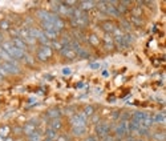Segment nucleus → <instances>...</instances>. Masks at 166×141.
Returning <instances> with one entry per match:
<instances>
[{
  "label": "nucleus",
  "instance_id": "f257e3e1",
  "mask_svg": "<svg viewBox=\"0 0 166 141\" xmlns=\"http://www.w3.org/2000/svg\"><path fill=\"white\" fill-rule=\"evenodd\" d=\"M37 16L40 18L41 22H47L49 24L54 27V28L60 31V29L64 28V22H63V19L58 16L57 13H53V12H48V11H39L37 12Z\"/></svg>",
  "mask_w": 166,
  "mask_h": 141
},
{
  "label": "nucleus",
  "instance_id": "f03ea898",
  "mask_svg": "<svg viewBox=\"0 0 166 141\" xmlns=\"http://www.w3.org/2000/svg\"><path fill=\"white\" fill-rule=\"evenodd\" d=\"M1 48H3L4 51L9 55L13 60H22V59L26 57V55H27L26 51H22V49L16 48L13 44L11 43V41H5V43H3Z\"/></svg>",
  "mask_w": 166,
  "mask_h": 141
},
{
  "label": "nucleus",
  "instance_id": "7ed1b4c3",
  "mask_svg": "<svg viewBox=\"0 0 166 141\" xmlns=\"http://www.w3.org/2000/svg\"><path fill=\"white\" fill-rule=\"evenodd\" d=\"M132 121L140 124V125H142V127H145V128H150L152 127V124H154L153 123L152 116L149 115V113H146V112H141V111L133 113Z\"/></svg>",
  "mask_w": 166,
  "mask_h": 141
},
{
  "label": "nucleus",
  "instance_id": "20e7f679",
  "mask_svg": "<svg viewBox=\"0 0 166 141\" xmlns=\"http://www.w3.org/2000/svg\"><path fill=\"white\" fill-rule=\"evenodd\" d=\"M36 56L39 60H41V61H47L48 59L52 56V49L49 45H41V47L37 49L36 52Z\"/></svg>",
  "mask_w": 166,
  "mask_h": 141
},
{
  "label": "nucleus",
  "instance_id": "39448f33",
  "mask_svg": "<svg viewBox=\"0 0 166 141\" xmlns=\"http://www.w3.org/2000/svg\"><path fill=\"white\" fill-rule=\"evenodd\" d=\"M71 124L73 127H85L87 125V116L84 113H76L71 117Z\"/></svg>",
  "mask_w": 166,
  "mask_h": 141
},
{
  "label": "nucleus",
  "instance_id": "423d86ee",
  "mask_svg": "<svg viewBox=\"0 0 166 141\" xmlns=\"http://www.w3.org/2000/svg\"><path fill=\"white\" fill-rule=\"evenodd\" d=\"M1 67H3V69L5 71L7 75H17V73H20V68L15 64V61H4L1 64Z\"/></svg>",
  "mask_w": 166,
  "mask_h": 141
},
{
  "label": "nucleus",
  "instance_id": "0eeeda50",
  "mask_svg": "<svg viewBox=\"0 0 166 141\" xmlns=\"http://www.w3.org/2000/svg\"><path fill=\"white\" fill-rule=\"evenodd\" d=\"M109 130H110V128H109L108 124H105V123H100L97 125V128H96V132H97V134L100 136V137H105V136H108Z\"/></svg>",
  "mask_w": 166,
  "mask_h": 141
},
{
  "label": "nucleus",
  "instance_id": "6e6552de",
  "mask_svg": "<svg viewBox=\"0 0 166 141\" xmlns=\"http://www.w3.org/2000/svg\"><path fill=\"white\" fill-rule=\"evenodd\" d=\"M116 133L118 136H125L128 133V121H121L118 127L116 128Z\"/></svg>",
  "mask_w": 166,
  "mask_h": 141
},
{
  "label": "nucleus",
  "instance_id": "1a4fd4ad",
  "mask_svg": "<svg viewBox=\"0 0 166 141\" xmlns=\"http://www.w3.org/2000/svg\"><path fill=\"white\" fill-rule=\"evenodd\" d=\"M60 52H61V55L67 59H75V56H76V53L73 52V49L71 47H63L61 49H60Z\"/></svg>",
  "mask_w": 166,
  "mask_h": 141
},
{
  "label": "nucleus",
  "instance_id": "9d476101",
  "mask_svg": "<svg viewBox=\"0 0 166 141\" xmlns=\"http://www.w3.org/2000/svg\"><path fill=\"white\" fill-rule=\"evenodd\" d=\"M11 43L13 44V45H15L16 48H19V49H22V51H26V49H27V44L24 43V41H23V40L20 39L19 36H17V37H13Z\"/></svg>",
  "mask_w": 166,
  "mask_h": 141
},
{
  "label": "nucleus",
  "instance_id": "9b49d317",
  "mask_svg": "<svg viewBox=\"0 0 166 141\" xmlns=\"http://www.w3.org/2000/svg\"><path fill=\"white\" fill-rule=\"evenodd\" d=\"M47 116L49 117V119H60V116H61V111L57 108H54V109H51V111H48Z\"/></svg>",
  "mask_w": 166,
  "mask_h": 141
},
{
  "label": "nucleus",
  "instance_id": "f8f14e48",
  "mask_svg": "<svg viewBox=\"0 0 166 141\" xmlns=\"http://www.w3.org/2000/svg\"><path fill=\"white\" fill-rule=\"evenodd\" d=\"M96 5V1H80V7L81 9H90Z\"/></svg>",
  "mask_w": 166,
  "mask_h": 141
},
{
  "label": "nucleus",
  "instance_id": "ddd939ff",
  "mask_svg": "<svg viewBox=\"0 0 166 141\" xmlns=\"http://www.w3.org/2000/svg\"><path fill=\"white\" fill-rule=\"evenodd\" d=\"M85 127H73V130L72 133L75 134V136H83V134H85Z\"/></svg>",
  "mask_w": 166,
  "mask_h": 141
},
{
  "label": "nucleus",
  "instance_id": "4468645a",
  "mask_svg": "<svg viewBox=\"0 0 166 141\" xmlns=\"http://www.w3.org/2000/svg\"><path fill=\"white\" fill-rule=\"evenodd\" d=\"M152 119H153V123H159V124L165 123V115L163 113H157V115L153 116Z\"/></svg>",
  "mask_w": 166,
  "mask_h": 141
},
{
  "label": "nucleus",
  "instance_id": "2eb2a0df",
  "mask_svg": "<svg viewBox=\"0 0 166 141\" xmlns=\"http://www.w3.org/2000/svg\"><path fill=\"white\" fill-rule=\"evenodd\" d=\"M102 28H104L106 32H113V31L116 29V26L110 22H105L104 24H102Z\"/></svg>",
  "mask_w": 166,
  "mask_h": 141
},
{
  "label": "nucleus",
  "instance_id": "dca6fc26",
  "mask_svg": "<svg viewBox=\"0 0 166 141\" xmlns=\"http://www.w3.org/2000/svg\"><path fill=\"white\" fill-rule=\"evenodd\" d=\"M33 132H36V129H35V125H33L32 123H29L28 125L24 127V133H27L28 136H29V134H32Z\"/></svg>",
  "mask_w": 166,
  "mask_h": 141
},
{
  "label": "nucleus",
  "instance_id": "f3484780",
  "mask_svg": "<svg viewBox=\"0 0 166 141\" xmlns=\"http://www.w3.org/2000/svg\"><path fill=\"white\" fill-rule=\"evenodd\" d=\"M51 128H52V129H54V130L60 129V128H61V121H60L58 119H53L51 121Z\"/></svg>",
  "mask_w": 166,
  "mask_h": 141
},
{
  "label": "nucleus",
  "instance_id": "a211bd4d",
  "mask_svg": "<svg viewBox=\"0 0 166 141\" xmlns=\"http://www.w3.org/2000/svg\"><path fill=\"white\" fill-rule=\"evenodd\" d=\"M28 137H29L31 141H41V136H40L37 132H33L32 134H29Z\"/></svg>",
  "mask_w": 166,
  "mask_h": 141
},
{
  "label": "nucleus",
  "instance_id": "6ab92c4d",
  "mask_svg": "<svg viewBox=\"0 0 166 141\" xmlns=\"http://www.w3.org/2000/svg\"><path fill=\"white\" fill-rule=\"evenodd\" d=\"M47 136H48V138H51V140H53L54 137H56V136H57V134H56V130L54 129H48L47 130Z\"/></svg>",
  "mask_w": 166,
  "mask_h": 141
},
{
  "label": "nucleus",
  "instance_id": "aec40b11",
  "mask_svg": "<svg viewBox=\"0 0 166 141\" xmlns=\"http://www.w3.org/2000/svg\"><path fill=\"white\" fill-rule=\"evenodd\" d=\"M93 112H94L93 107H90V105H88V107H85V111H84V115H85V116H90V115H93Z\"/></svg>",
  "mask_w": 166,
  "mask_h": 141
},
{
  "label": "nucleus",
  "instance_id": "412c9836",
  "mask_svg": "<svg viewBox=\"0 0 166 141\" xmlns=\"http://www.w3.org/2000/svg\"><path fill=\"white\" fill-rule=\"evenodd\" d=\"M89 40H90V43H93L94 45H96V44H98V40H97V37L94 36V35H92V36L89 37Z\"/></svg>",
  "mask_w": 166,
  "mask_h": 141
},
{
  "label": "nucleus",
  "instance_id": "4be33fe9",
  "mask_svg": "<svg viewBox=\"0 0 166 141\" xmlns=\"http://www.w3.org/2000/svg\"><path fill=\"white\" fill-rule=\"evenodd\" d=\"M153 137L157 138V140H159V141H163L165 140V134H154Z\"/></svg>",
  "mask_w": 166,
  "mask_h": 141
},
{
  "label": "nucleus",
  "instance_id": "5701e85b",
  "mask_svg": "<svg viewBox=\"0 0 166 141\" xmlns=\"http://www.w3.org/2000/svg\"><path fill=\"white\" fill-rule=\"evenodd\" d=\"M0 27L4 28V29H8V28H9V24H8V22H1V23H0Z\"/></svg>",
  "mask_w": 166,
  "mask_h": 141
},
{
  "label": "nucleus",
  "instance_id": "b1692460",
  "mask_svg": "<svg viewBox=\"0 0 166 141\" xmlns=\"http://www.w3.org/2000/svg\"><path fill=\"white\" fill-rule=\"evenodd\" d=\"M122 28H125V29H130L129 23H128V22H122Z\"/></svg>",
  "mask_w": 166,
  "mask_h": 141
},
{
  "label": "nucleus",
  "instance_id": "393cba45",
  "mask_svg": "<svg viewBox=\"0 0 166 141\" xmlns=\"http://www.w3.org/2000/svg\"><path fill=\"white\" fill-rule=\"evenodd\" d=\"M85 141H97V140H96V138H94V137H88Z\"/></svg>",
  "mask_w": 166,
  "mask_h": 141
},
{
  "label": "nucleus",
  "instance_id": "a878e982",
  "mask_svg": "<svg viewBox=\"0 0 166 141\" xmlns=\"http://www.w3.org/2000/svg\"><path fill=\"white\" fill-rule=\"evenodd\" d=\"M90 67H92L93 69H96V68H98V64H96V63H94V64H92Z\"/></svg>",
  "mask_w": 166,
  "mask_h": 141
},
{
  "label": "nucleus",
  "instance_id": "bb28decb",
  "mask_svg": "<svg viewBox=\"0 0 166 141\" xmlns=\"http://www.w3.org/2000/svg\"><path fill=\"white\" fill-rule=\"evenodd\" d=\"M64 73L65 75H69V73H71V69H64Z\"/></svg>",
  "mask_w": 166,
  "mask_h": 141
},
{
  "label": "nucleus",
  "instance_id": "cd10ccee",
  "mask_svg": "<svg viewBox=\"0 0 166 141\" xmlns=\"http://www.w3.org/2000/svg\"><path fill=\"white\" fill-rule=\"evenodd\" d=\"M58 141H65L64 137H58Z\"/></svg>",
  "mask_w": 166,
  "mask_h": 141
},
{
  "label": "nucleus",
  "instance_id": "c85d7f7f",
  "mask_svg": "<svg viewBox=\"0 0 166 141\" xmlns=\"http://www.w3.org/2000/svg\"><path fill=\"white\" fill-rule=\"evenodd\" d=\"M45 141H53V140H51V138H47V140H45Z\"/></svg>",
  "mask_w": 166,
  "mask_h": 141
},
{
  "label": "nucleus",
  "instance_id": "c756f323",
  "mask_svg": "<svg viewBox=\"0 0 166 141\" xmlns=\"http://www.w3.org/2000/svg\"><path fill=\"white\" fill-rule=\"evenodd\" d=\"M0 40H1V35H0Z\"/></svg>",
  "mask_w": 166,
  "mask_h": 141
}]
</instances>
